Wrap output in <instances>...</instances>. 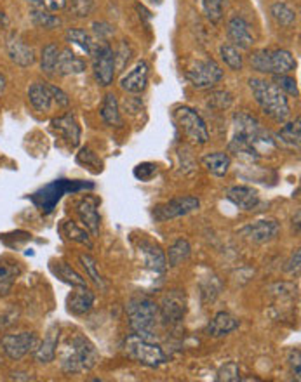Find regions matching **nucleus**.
<instances>
[{
  "instance_id": "obj_1",
  "label": "nucleus",
  "mask_w": 301,
  "mask_h": 382,
  "mask_svg": "<svg viewBox=\"0 0 301 382\" xmlns=\"http://www.w3.org/2000/svg\"><path fill=\"white\" fill-rule=\"evenodd\" d=\"M228 150L242 160L256 162L261 155L275 151L277 144L256 116L239 112L234 115V134L228 143Z\"/></svg>"
},
{
  "instance_id": "obj_2",
  "label": "nucleus",
  "mask_w": 301,
  "mask_h": 382,
  "mask_svg": "<svg viewBox=\"0 0 301 382\" xmlns=\"http://www.w3.org/2000/svg\"><path fill=\"white\" fill-rule=\"evenodd\" d=\"M56 353L61 370L68 375L84 374V372L92 370L99 360L94 344L84 336H74L67 339Z\"/></svg>"
},
{
  "instance_id": "obj_3",
  "label": "nucleus",
  "mask_w": 301,
  "mask_h": 382,
  "mask_svg": "<svg viewBox=\"0 0 301 382\" xmlns=\"http://www.w3.org/2000/svg\"><path fill=\"white\" fill-rule=\"evenodd\" d=\"M249 89L255 96L261 112L277 123H286L291 116V106L287 96L273 82L263 78H251Z\"/></svg>"
},
{
  "instance_id": "obj_4",
  "label": "nucleus",
  "mask_w": 301,
  "mask_h": 382,
  "mask_svg": "<svg viewBox=\"0 0 301 382\" xmlns=\"http://www.w3.org/2000/svg\"><path fill=\"white\" fill-rule=\"evenodd\" d=\"M128 320L129 329L132 333L145 339H152L155 336L157 322H159V306L148 297H132L128 302Z\"/></svg>"
},
{
  "instance_id": "obj_5",
  "label": "nucleus",
  "mask_w": 301,
  "mask_h": 382,
  "mask_svg": "<svg viewBox=\"0 0 301 382\" xmlns=\"http://www.w3.org/2000/svg\"><path fill=\"white\" fill-rule=\"evenodd\" d=\"M293 53L286 49H259L252 53L251 68L266 75H287L296 70Z\"/></svg>"
},
{
  "instance_id": "obj_6",
  "label": "nucleus",
  "mask_w": 301,
  "mask_h": 382,
  "mask_svg": "<svg viewBox=\"0 0 301 382\" xmlns=\"http://www.w3.org/2000/svg\"><path fill=\"white\" fill-rule=\"evenodd\" d=\"M124 351L131 360L148 368H157L167 361L166 353H164L159 344H153L150 339L139 337L136 333H131L126 339Z\"/></svg>"
},
{
  "instance_id": "obj_7",
  "label": "nucleus",
  "mask_w": 301,
  "mask_h": 382,
  "mask_svg": "<svg viewBox=\"0 0 301 382\" xmlns=\"http://www.w3.org/2000/svg\"><path fill=\"white\" fill-rule=\"evenodd\" d=\"M173 119L181 129V132L194 144L209 143V130H207L206 122L195 110L188 108V106H180L173 112Z\"/></svg>"
},
{
  "instance_id": "obj_8",
  "label": "nucleus",
  "mask_w": 301,
  "mask_h": 382,
  "mask_svg": "<svg viewBox=\"0 0 301 382\" xmlns=\"http://www.w3.org/2000/svg\"><path fill=\"white\" fill-rule=\"evenodd\" d=\"M92 71L99 85L108 87L114 84L115 78V51L108 46L107 42H94L92 44Z\"/></svg>"
},
{
  "instance_id": "obj_9",
  "label": "nucleus",
  "mask_w": 301,
  "mask_h": 382,
  "mask_svg": "<svg viewBox=\"0 0 301 382\" xmlns=\"http://www.w3.org/2000/svg\"><path fill=\"white\" fill-rule=\"evenodd\" d=\"M187 80L195 89H211L223 80V70L214 60L197 61L190 70L187 71Z\"/></svg>"
},
{
  "instance_id": "obj_10",
  "label": "nucleus",
  "mask_w": 301,
  "mask_h": 382,
  "mask_svg": "<svg viewBox=\"0 0 301 382\" xmlns=\"http://www.w3.org/2000/svg\"><path fill=\"white\" fill-rule=\"evenodd\" d=\"M200 209V200L197 197H191V195H187V197H178L173 198V200L166 202L162 205H157L153 209V219L159 223L169 221V219L183 218V216L191 214V212L198 211Z\"/></svg>"
},
{
  "instance_id": "obj_11",
  "label": "nucleus",
  "mask_w": 301,
  "mask_h": 382,
  "mask_svg": "<svg viewBox=\"0 0 301 382\" xmlns=\"http://www.w3.org/2000/svg\"><path fill=\"white\" fill-rule=\"evenodd\" d=\"M39 344V339L33 332H22V333H8L0 339V346L6 356L11 360H22L28 353H33Z\"/></svg>"
},
{
  "instance_id": "obj_12",
  "label": "nucleus",
  "mask_w": 301,
  "mask_h": 382,
  "mask_svg": "<svg viewBox=\"0 0 301 382\" xmlns=\"http://www.w3.org/2000/svg\"><path fill=\"white\" fill-rule=\"evenodd\" d=\"M227 39L228 44L235 46L237 49H251L255 44L251 25L242 16H234L227 23Z\"/></svg>"
},
{
  "instance_id": "obj_13",
  "label": "nucleus",
  "mask_w": 301,
  "mask_h": 382,
  "mask_svg": "<svg viewBox=\"0 0 301 382\" xmlns=\"http://www.w3.org/2000/svg\"><path fill=\"white\" fill-rule=\"evenodd\" d=\"M184 311H187V302L180 290H171L169 294L164 295L162 306L159 309V316L164 320V323L169 325L180 323L184 318Z\"/></svg>"
},
{
  "instance_id": "obj_14",
  "label": "nucleus",
  "mask_w": 301,
  "mask_h": 382,
  "mask_svg": "<svg viewBox=\"0 0 301 382\" xmlns=\"http://www.w3.org/2000/svg\"><path fill=\"white\" fill-rule=\"evenodd\" d=\"M279 232H280L279 223L263 219V221H256L252 223V225L242 228L241 235L246 236V238L251 240V242L255 243H268L279 236Z\"/></svg>"
},
{
  "instance_id": "obj_15",
  "label": "nucleus",
  "mask_w": 301,
  "mask_h": 382,
  "mask_svg": "<svg viewBox=\"0 0 301 382\" xmlns=\"http://www.w3.org/2000/svg\"><path fill=\"white\" fill-rule=\"evenodd\" d=\"M150 67L146 61H138L129 73H126L121 80V87L131 94H141L148 85Z\"/></svg>"
},
{
  "instance_id": "obj_16",
  "label": "nucleus",
  "mask_w": 301,
  "mask_h": 382,
  "mask_svg": "<svg viewBox=\"0 0 301 382\" xmlns=\"http://www.w3.org/2000/svg\"><path fill=\"white\" fill-rule=\"evenodd\" d=\"M77 214L80 218L82 225L87 228V232L92 236L99 235V225H101V218H99L98 212V198L85 197L78 202L77 205Z\"/></svg>"
},
{
  "instance_id": "obj_17",
  "label": "nucleus",
  "mask_w": 301,
  "mask_h": 382,
  "mask_svg": "<svg viewBox=\"0 0 301 382\" xmlns=\"http://www.w3.org/2000/svg\"><path fill=\"white\" fill-rule=\"evenodd\" d=\"M227 198L241 211H252L259 204L258 189L251 186H232L227 191Z\"/></svg>"
},
{
  "instance_id": "obj_18",
  "label": "nucleus",
  "mask_w": 301,
  "mask_h": 382,
  "mask_svg": "<svg viewBox=\"0 0 301 382\" xmlns=\"http://www.w3.org/2000/svg\"><path fill=\"white\" fill-rule=\"evenodd\" d=\"M139 252H141L143 263H145V266L148 268V270H152L153 273H160V275L166 273L167 270L166 254H164V250L160 249L157 243L143 240V242L139 243Z\"/></svg>"
},
{
  "instance_id": "obj_19",
  "label": "nucleus",
  "mask_w": 301,
  "mask_h": 382,
  "mask_svg": "<svg viewBox=\"0 0 301 382\" xmlns=\"http://www.w3.org/2000/svg\"><path fill=\"white\" fill-rule=\"evenodd\" d=\"M6 47H8V54H9V58H11V61L12 63L18 64V67L28 68L35 63V60H37L35 51H33L30 46H26L23 40H19L18 37H15V35L9 37Z\"/></svg>"
},
{
  "instance_id": "obj_20",
  "label": "nucleus",
  "mask_w": 301,
  "mask_h": 382,
  "mask_svg": "<svg viewBox=\"0 0 301 382\" xmlns=\"http://www.w3.org/2000/svg\"><path fill=\"white\" fill-rule=\"evenodd\" d=\"M77 290L71 292L67 299V309L68 313L75 316L85 315L87 311H91L92 304H94V292L89 290L87 287H75Z\"/></svg>"
},
{
  "instance_id": "obj_21",
  "label": "nucleus",
  "mask_w": 301,
  "mask_h": 382,
  "mask_svg": "<svg viewBox=\"0 0 301 382\" xmlns=\"http://www.w3.org/2000/svg\"><path fill=\"white\" fill-rule=\"evenodd\" d=\"M58 346H60V329L53 327V329L47 332V336L44 337L42 342L37 344L35 351H33V356L39 363H51V361L56 358Z\"/></svg>"
},
{
  "instance_id": "obj_22",
  "label": "nucleus",
  "mask_w": 301,
  "mask_h": 382,
  "mask_svg": "<svg viewBox=\"0 0 301 382\" xmlns=\"http://www.w3.org/2000/svg\"><path fill=\"white\" fill-rule=\"evenodd\" d=\"M53 129L60 134L63 139H67L71 146H77L80 143V125H78L77 119L71 113L60 116V119L53 120Z\"/></svg>"
},
{
  "instance_id": "obj_23",
  "label": "nucleus",
  "mask_w": 301,
  "mask_h": 382,
  "mask_svg": "<svg viewBox=\"0 0 301 382\" xmlns=\"http://www.w3.org/2000/svg\"><path fill=\"white\" fill-rule=\"evenodd\" d=\"M235 329H239V320H235L230 313L220 311L216 313V316H214L209 323H207L206 333L209 337L218 339V337L228 336V333L234 332Z\"/></svg>"
},
{
  "instance_id": "obj_24",
  "label": "nucleus",
  "mask_w": 301,
  "mask_h": 382,
  "mask_svg": "<svg viewBox=\"0 0 301 382\" xmlns=\"http://www.w3.org/2000/svg\"><path fill=\"white\" fill-rule=\"evenodd\" d=\"M85 71V61L80 60L74 51L64 49L60 51V56H58L56 63V71L54 73H60L63 77L68 75H80Z\"/></svg>"
},
{
  "instance_id": "obj_25",
  "label": "nucleus",
  "mask_w": 301,
  "mask_h": 382,
  "mask_svg": "<svg viewBox=\"0 0 301 382\" xmlns=\"http://www.w3.org/2000/svg\"><path fill=\"white\" fill-rule=\"evenodd\" d=\"M203 165L216 177H225L230 171L232 158L230 155L225 151H214V153H207L203 157Z\"/></svg>"
},
{
  "instance_id": "obj_26",
  "label": "nucleus",
  "mask_w": 301,
  "mask_h": 382,
  "mask_svg": "<svg viewBox=\"0 0 301 382\" xmlns=\"http://www.w3.org/2000/svg\"><path fill=\"white\" fill-rule=\"evenodd\" d=\"M28 101L37 112H49L51 106H53V96H51L49 87L46 84H40V82L32 84L28 87Z\"/></svg>"
},
{
  "instance_id": "obj_27",
  "label": "nucleus",
  "mask_w": 301,
  "mask_h": 382,
  "mask_svg": "<svg viewBox=\"0 0 301 382\" xmlns=\"http://www.w3.org/2000/svg\"><path fill=\"white\" fill-rule=\"evenodd\" d=\"M101 119H103V122L110 127H121L122 125V116H121V110H119V101L114 94L105 96L103 105H101Z\"/></svg>"
},
{
  "instance_id": "obj_28",
  "label": "nucleus",
  "mask_w": 301,
  "mask_h": 382,
  "mask_svg": "<svg viewBox=\"0 0 301 382\" xmlns=\"http://www.w3.org/2000/svg\"><path fill=\"white\" fill-rule=\"evenodd\" d=\"M190 254H191L190 243H188L187 240H183V238L176 240V242H174L166 252L167 266H171V268L180 266V264H183L184 261L190 257Z\"/></svg>"
},
{
  "instance_id": "obj_29",
  "label": "nucleus",
  "mask_w": 301,
  "mask_h": 382,
  "mask_svg": "<svg viewBox=\"0 0 301 382\" xmlns=\"http://www.w3.org/2000/svg\"><path fill=\"white\" fill-rule=\"evenodd\" d=\"M300 123H301L300 116H298L294 122H287L286 125L277 132V139H279L282 144H286L287 148H296V150H300V139H301Z\"/></svg>"
},
{
  "instance_id": "obj_30",
  "label": "nucleus",
  "mask_w": 301,
  "mask_h": 382,
  "mask_svg": "<svg viewBox=\"0 0 301 382\" xmlns=\"http://www.w3.org/2000/svg\"><path fill=\"white\" fill-rule=\"evenodd\" d=\"M270 12H272V18L275 19L277 25H280L282 28H293L296 25V11L286 2H275L270 8Z\"/></svg>"
},
{
  "instance_id": "obj_31",
  "label": "nucleus",
  "mask_w": 301,
  "mask_h": 382,
  "mask_svg": "<svg viewBox=\"0 0 301 382\" xmlns=\"http://www.w3.org/2000/svg\"><path fill=\"white\" fill-rule=\"evenodd\" d=\"M220 56H221V61H223V63L227 64L230 70H234V71L242 70L244 60H242L241 51H239L235 46H232V44H228V42L221 44V46H220Z\"/></svg>"
},
{
  "instance_id": "obj_32",
  "label": "nucleus",
  "mask_w": 301,
  "mask_h": 382,
  "mask_svg": "<svg viewBox=\"0 0 301 382\" xmlns=\"http://www.w3.org/2000/svg\"><path fill=\"white\" fill-rule=\"evenodd\" d=\"M53 273L60 278L64 284L71 285V287H84L85 278H82L77 271L67 263H58V266H53Z\"/></svg>"
},
{
  "instance_id": "obj_33",
  "label": "nucleus",
  "mask_w": 301,
  "mask_h": 382,
  "mask_svg": "<svg viewBox=\"0 0 301 382\" xmlns=\"http://www.w3.org/2000/svg\"><path fill=\"white\" fill-rule=\"evenodd\" d=\"M58 56H60V47L56 44H47L42 49V54H40V68L46 75H53L56 71V63Z\"/></svg>"
},
{
  "instance_id": "obj_34",
  "label": "nucleus",
  "mask_w": 301,
  "mask_h": 382,
  "mask_svg": "<svg viewBox=\"0 0 301 382\" xmlns=\"http://www.w3.org/2000/svg\"><path fill=\"white\" fill-rule=\"evenodd\" d=\"M67 40L70 44H74V46H77L82 53H85L87 56H91L92 44H94V40H92V37L89 35V33H85L84 30L70 28L67 32Z\"/></svg>"
},
{
  "instance_id": "obj_35",
  "label": "nucleus",
  "mask_w": 301,
  "mask_h": 382,
  "mask_svg": "<svg viewBox=\"0 0 301 382\" xmlns=\"http://www.w3.org/2000/svg\"><path fill=\"white\" fill-rule=\"evenodd\" d=\"M18 275L19 268L11 266V264H0V297L8 295L12 290Z\"/></svg>"
},
{
  "instance_id": "obj_36",
  "label": "nucleus",
  "mask_w": 301,
  "mask_h": 382,
  "mask_svg": "<svg viewBox=\"0 0 301 382\" xmlns=\"http://www.w3.org/2000/svg\"><path fill=\"white\" fill-rule=\"evenodd\" d=\"M200 2H203V9L206 18L209 19L211 23H220L230 0H200Z\"/></svg>"
},
{
  "instance_id": "obj_37",
  "label": "nucleus",
  "mask_w": 301,
  "mask_h": 382,
  "mask_svg": "<svg viewBox=\"0 0 301 382\" xmlns=\"http://www.w3.org/2000/svg\"><path fill=\"white\" fill-rule=\"evenodd\" d=\"M30 16H32V21L35 23L39 28L53 30V28H58V26L61 25V19L58 18V16L51 15V12L46 11V9L32 8V11H30Z\"/></svg>"
},
{
  "instance_id": "obj_38",
  "label": "nucleus",
  "mask_w": 301,
  "mask_h": 382,
  "mask_svg": "<svg viewBox=\"0 0 301 382\" xmlns=\"http://www.w3.org/2000/svg\"><path fill=\"white\" fill-rule=\"evenodd\" d=\"M78 261H80L82 268L85 270V275H87V277L91 278V280L94 281V284L98 285L99 288H103V290H105V288H107V284H105L103 277L99 275L98 264H96L94 257L89 256V254H80V256H78Z\"/></svg>"
},
{
  "instance_id": "obj_39",
  "label": "nucleus",
  "mask_w": 301,
  "mask_h": 382,
  "mask_svg": "<svg viewBox=\"0 0 301 382\" xmlns=\"http://www.w3.org/2000/svg\"><path fill=\"white\" fill-rule=\"evenodd\" d=\"M63 232H64V235H67L70 240H74V242L82 243V245H87L89 249H91V247H92V242H91V238H89L87 233H85L84 229L78 228V226L75 225L74 221H67V223H64V225H63Z\"/></svg>"
},
{
  "instance_id": "obj_40",
  "label": "nucleus",
  "mask_w": 301,
  "mask_h": 382,
  "mask_svg": "<svg viewBox=\"0 0 301 382\" xmlns=\"http://www.w3.org/2000/svg\"><path fill=\"white\" fill-rule=\"evenodd\" d=\"M273 84L280 89L286 96H294L298 98L300 96V91H298V84L289 73L287 75H273Z\"/></svg>"
},
{
  "instance_id": "obj_41",
  "label": "nucleus",
  "mask_w": 301,
  "mask_h": 382,
  "mask_svg": "<svg viewBox=\"0 0 301 382\" xmlns=\"http://www.w3.org/2000/svg\"><path fill=\"white\" fill-rule=\"evenodd\" d=\"M216 381L220 382H239L242 381L241 377V368H239V365L235 363V361H228V363H225L223 367L218 370L216 374Z\"/></svg>"
},
{
  "instance_id": "obj_42",
  "label": "nucleus",
  "mask_w": 301,
  "mask_h": 382,
  "mask_svg": "<svg viewBox=\"0 0 301 382\" xmlns=\"http://www.w3.org/2000/svg\"><path fill=\"white\" fill-rule=\"evenodd\" d=\"M68 9L75 18H87L94 11V0H70Z\"/></svg>"
},
{
  "instance_id": "obj_43",
  "label": "nucleus",
  "mask_w": 301,
  "mask_h": 382,
  "mask_svg": "<svg viewBox=\"0 0 301 382\" xmlns=\"http://www.w3.org/2000/svg\"><path fill=\"white\" fill-rule=\"evenodd\" d=\"M207 105L213 106V108L225 110V108H228V106L232 105V96L228 94V92H225V91L213 92V96L209 98V103H207Z\"/></svg>"
},
{
  "instance_id": "obj_44",
  "label": "nucleus",
  "mask_w": 301,
  "mask_h": 382,
  "mask_svg": "<svg viewBox=\"0 0 301 382\" xmlns=\"http://www.w3.org/2000/svg\"><path fill=\"white\" fill-rule=\"evenodd\" d=\"M49 87L51 96H53V101L56 103L60 108H67L68 105H70V98H68L67 94H64V91H61L60 87H56V85H47Z\"/></svg>"
},
{
  "instance_id": "obj_45",
  "label": "nucleus",
  "mask_w": 301,
  "mask_h": 382,
  "mask_svg": "<svg viewBox=\"0 0 301 382\" xmlns=\"http://www.w3.org/2000/svg\"><path fill=\"white\" fill-rule=\"evenodd\" d=\"M155 172H157L155 164H139L138 167L135 168V175L138 179H141V181H148Z\"/></svg>"
},
{
  "instance_id": "obj_46",
  "label": "nucleus",
  "mask_w": 301,
  "mask_h": 382,
  "mask_svg": "<svg viewBox=\"0 0 301 382\" xmlns=\"http://www.w3.org/2000/svg\"><path fill=\"white\" fill-rule=\"evenodd\" d=\"M301 358H300V349H293L289 354V365H291V372H293L294 379L296 382L301 381Z\"/></svg>"
},
{
  "instance_id": "obj_47",
  "label": "nucleus",
  "mask_w": 301,
  "mask_h": 382,
  "mask_svg": "<svg viewBox=\"0 0 301 382\" xmlns=\"http://www.w3.org/2000/svg\"><path fill=\"white\" fill-rule=\"evenodd\" d=\"M78 162H80V164H85V165L94 164V167L101 168V162H99V158L96 157L91 150H87V148L80 151V155H78Z\"/></svg>"
},
{
  "instance_id": "obj_48",
  "label": "nucleus",
  "mask_w": 301,
  "mask_h": 382,
  "mask_svg": "<svg viewBox=\"0 0 301 382\" xmlns=\"http://www.w3.org/2000/svg\"><path fill=\"white\" fill-rule=\"evenodd\" d=\"M40 2H42V9L49 12L63 11L68 4V0H40Z\"/></svg>"
},
{
  "instance_id": "obj_49",
  "label": "nucleus",
  "mask_w": 301,
  "mask_h": 382,
  "mask_svg": "<svg viewBox=\"0 0 301 382\" xmlns=\"http://www.w3.org/2000/svg\"><path fill=\"white\" fill-rule=\"evenodd\" d=\"M300 264H301V252H300V249H298L296 252L291 256V259L287 261L286 271L287 273H300Z\"/></svg>"
},
{
  "instance_id": "obj_50",
  "label": "nucleus",
  "mask_w": 301,
  "mask_h": 382,
  "mask_svg": "<svg viewBox=\"0 0 301 382\" xmlns=\"http://www.w3.org/2000/svg\"><path fill=\"white\" fill-rule=\"evenodd\" d=\"M11 379H15V381H33L32 375L23 374V372H18V374H12Z\"/></svg>"
},
{
  "instance_id": "obj_51",
  "label": "nucleus",
  "mask_w": 301,
  "mask_h": 382,
  "mask_svg": "<svg viewBox=\"0 0 301 382\" xmlns=\"http://www.w3.org/2000/svg\"><path fill=\"white\" fill-rule=\"evenodd\" d=\"M6 91V78H4V75L0 73V96H2V92Z\"/></svg>"
},
{
  "instance_id": "obj_52",
  "label": "nucleus",
  "mask_w": 301,
  "mask_h": 382,
  "mask_svg": "<svg viewBox=\"0 0 301 382\" xmlns=\"http://www.w3.org/2000/svg\"><path fill=\"white\" fill-rule=\"evenodd\" d=\"M294 221V219H293ZM296 232H300V211L296 212Z\"/></svg>"
}]
</instances>
